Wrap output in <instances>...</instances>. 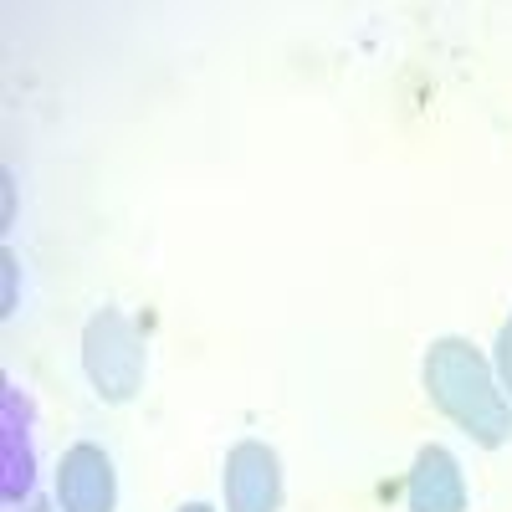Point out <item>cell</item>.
Here are the masks:
<instances>
[{
    "label": "cell",
    "mask_w": 512,
    "mask_h": 512,
    "mask_svg": "<svg viewBox=\"0 0 512 512\" xmlns=\"http://www.w3.org/2000/svg\"><path fill=\"white\" fill-rule=\"evenodd\" d=\"M420 384L436 415H446L472 446L497 451L512 441V400L502 395L492 359L461 333L431 338V349L420 359Z\"/></svg>",
    "instance_id": "obj_1"
},
{
    "label": "cell",
    "mask_w": 512,
    "mask_h": 512,
    "mask_svg": "<svg viewBox=\"0 0 512 512\" xmlns=\"http://www.w3.org/2000/svg\"><path fill=\"white\" fill-rule=\"evenodd\" d=\"M82 374H88L93 395L103 405L134 400L149 374V344H144L139 323L118 308H98L88 328H82Z\"/></svg>",
    "instance_id": "obj_2"
},
{
    "label": "cell",
    "mask_w": 512,
    "mask_h": 512,
    "mask_svg": "<svg viewBox=\"0 0 512 512\" xmlns=\"http://www.w3.org/2000/svg\"><path fill=\"white\" fill-rule=\"evenodd\" d=\"M226 512H282V456L267 441H236L221 472Z\"/></svg>",
    "instance_id": "obj_3"
},
{
    "label": "cell",
    "mask_w": 512,
    "mask_h": 512,
    "mask_svg": "<svg viewBox=\"0 0 512 512\" xmlns=\"http://www.w3.org/2000/svg\"><path fill=\"white\" fill-rule=\"evenodd\" d=\"M57 507L62 512H118V472L103 446L77 441L57 461Z\"/></svg>",
    "instance_id": "obj_4"
},
{
    "label": "cell",
    "mask_w": 512,
    "mask_h": 512,
    "mask_svg": "<svg viewBox=\"0 0 512 512\" xmlns=\"http://www.w3.org/2000/svg\"><path fill=\"white\" fill-rule=\"evenodd\" d=\"M36 482V446H31V400L6 384L0 390V497L6 507H26Z\"/></svg>",
    "instance_id": "obj_5"
},
{
    "label": "cell",
    "mask_w": 512,
    "mask_h": 512,
    "mask_svg": "<svg viewBox=\"0 0 512 512\" xmlns=\"http://www.w3.org/2000/svg\"><path fill=\"white\" fill-rule=\"evenodd\" d=\"M405 507L410 512H466V477H461V461L441 446V441H425L410 461V477H405Z\"/></svg>",
    "instance_id": "obj_6"
},
{
    "label": "cell",
    "mask_w": 512,
    "mask_h": 512,
    "mask_svg": "<svg viewBox=\"0 0 512 512\" xmlns=\"http://www.w3.org/2000/svg\"><path fill=\"white\" fill-rule=\"evenodd\" d=\"M492 369H497V384L502 395L512 400V318L497 328V344H492Z\"/></svg>",
    "instance_id": "obj_7"
},
{
    "label": "cell",
    "mask_w": 512,
    "mask_h": 512,
    "mask_svg": "<svg viewBox=\"0 0 512 512\" xmlns=\"http://www.w3.org/2000/svg\"><path fill=\"white\" fill-rule=\"evenodd\" d=\"M0 267H6V292H0V313H16V272H21V262H16V251L6 246V251H0Z\"/></svg>",
    "instance_id": "obj_8"
},
{
    "label": "cell",
    "mask_w": 512,
    "mask_h": 512,
    "mask_svg": "<svg viewBox=\"0 0 512 512\" xmlns=\"http://www.w3.org/2000/svg\"><path fill=\"white\" fill-rule=\"evenodd\" d=\"M0 185H6V226L16 221V175L6 169V175H0Z\"/></svg>",
    "instance_id": "obj_9"
},
{
    "label": "cell",
    "mask_w": 512,
    "mask_h": 512,
    "mask_svg": "<svg viewBox=\"0 0 512 512\" xmlns=\"http://www.w3.org/2000/svg\"><path fill=\"white\" fill-rule=\"evenodd\" d=\"M21 512H57V507H52V502H47V497H31V502H26V507H21Z\"/></svg>",
    "instance_id": "obj_10"
},
{
    "label": "cell",
    "mask_w": 512,
    "mask_h": 512,
    "mask_svg": "<svg viewBox=\"0 0 512 512\" xmlns=\"http://www.w3.org/2000/svg\"><path fill=\"white\" fill-rule=\"evenodd\" d=\"M180 512H216V507H210V502H185Z\"/></svg>",
    "instance_id": "obj_11"
}]
</instances>
